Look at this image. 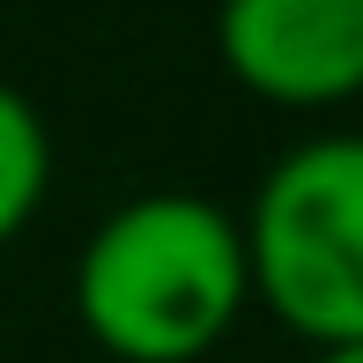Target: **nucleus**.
Segmentation results:
<instances>
[{
  "label": "nucleus",
  "instance_id": "obj_2",
  "mask_svg": "<svg viewBox=\"0 0 363 363\" xmlns=\"http://www.w3.org/2000/svg\"><path fill=\"white\" fill-rule=\"evenodd\" d=\"M252 296L311 349L363 341V134H304L245 208Z\"/></svg>",
  "mask_w": 363,
  "mask_h": 363
},
{
  "label": "nucleus",
  "instance_id": "obj_1",
  "mask_svg": "<svg viewBox=\"0 0 363 363\" xmlns=\"http://www.w3.org/2000/svg\"><path fill=\"white\" fill-rule=\"evenodd\" d=\"M245 296V230L208 193H134L74 259V319L119 363H201Z\"/></svg>",
  "mask_w": 363,
  "mask_h": 363
},
{
  "label": "nucleus",
  "instance_id": "obj_4",
  "mask_svg": "<svg viewBox=\"0 0 363 363\" xmlns=\"http://www.w3.org/2000/svg\"><path fill=\"white\" fill-rule=\"evenodd\" d=\"M52 186V134L23 89L0 82V245H15Z\"/></svg>",
  "mask_w": 363,
  "mask_h": 363
},
{
  "label": "nucleus",
  "instance_id": "obj_5",
  "mask_svg": "<svg viewBox=\"0 0 363 363\" xmlns=\"http://www.w3.org/2000/svg\"><path fill=\"white\" fill-rule=\"evenodd\" d=\"M311 363H363V341H349V349H319Z\"/></svg>",
  "mask_w": 363,
  "mask_h": 363
},
{
  "label": "nucleus",
  "instance_id": "obj_3",
  "mask_svg": "<svg viewBox=\"0 0 363 363\" xmlns=\"http://www.w3.org/2000/svg\"><path fill=\"white\" fill-rule=\"evenodd\" d=\"M216 60L282 111L349 104L363 96V0H223Z\"/></svg>",
  "mask_w": 363,
  "mask_h": 363
}]
</instances>
